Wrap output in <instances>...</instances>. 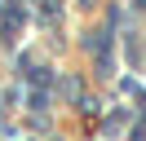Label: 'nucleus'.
Returning <instances> with one entry per match:
<instances>
[{
  "instance_id": "1",
  "label": "nucleus",
  "mask_w": 146,
  "mask_h": 141,
  "mask_svg": "<svg viewBox=\"0 0 146 141\" xmlns=\"http://www.w3.org/2000/svg\"><path fill=\"white\" fill-rule=\"evenodd\" d=\"M22 26V5L18 0H0V31H5V40H13Z\"/></svg>"
}]
</instances>
